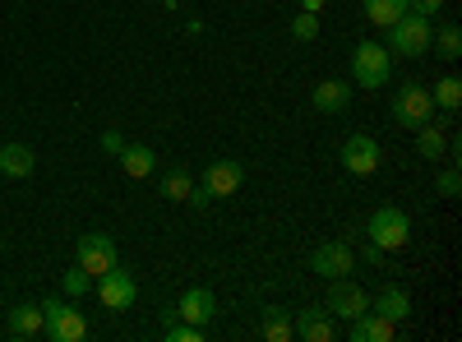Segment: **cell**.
Segmentation results:
<instances>
[{"instance_id": "4", "label": "cell", "mask_w": 462, "mask_h": 342, "mask_svg": "<svg viewBox=\"0 0 462 342\" xmlns=\"http://www.w3.org/2000/svg\"><path fill=\"white\" fill-rule=\"evenodd\" d=\"M352 74H356L361 88H383V84H389V74H393V51L379 47V42H361L352 51Z\"/></svg>"}, {"instance_id": "25", "label": "cell", "mask_w": 462, "mask_h": 342, "mask_svg": "<svg viewBox=\"0 0 462 342\" xmlns=\"http://www.w3.org/2000/svg\"><path fill=\"white\" fill-rule=\"evenodd\" d=\"M435 106H444V111H457L462 106V79H457V74H444V79L435 84Z\"/></svg>"}, {"instance_id": "24", "label": "cell", "mask_w": 462, "mask_h": 342, "mask_svg": "<svg viewBox=\"0 0 462 342\" xmlns=\"http://www.w3.org/2000/svg\"><path fill=\"white\" fill-rule=\"evenodd\" d=\"M189 189H195V176H189V171H167L162 176V199H171V204H185L189 199Z\"/></svg>"}, {"instance_id": "31", "label": "cell", "mask_w": 462, "mask_h": 342, "mask_svg": "<svg viewBox=\"0 0 462 342\" xmlns=\"http://www.w3.org/2000/svg\"><path fill=\"white\" fill-rule=\"evenodd\" d=\"M121 148H125V139L116 134V130H106V134H102V153H111V158H121Z\"/></svg>"}, {"instance_id": "22", "label": "cell", "mask_w": 462, "mask_h": 342, "mask_svg": "<svg viewBox=\"0 0 462 342\" xmlns=\"http://www.w3.org/2000/svg\"><path fill=\"white\" fill-rule=\"evenodd\" d=\"M407 14V0H365V19L379 23V28H389Z\"/></svg>"}, {"instance_id": "19", "label": "cell", "mask_w": 462, "mask_h": 342, "mask_svg": "<svg viewBox=\"0 0 462 342\" xmlns=\"http://www.w3.org/2000/svg\"><path fill=\"white\" fill-rule=\"evenodd\" d=\"M444 148H448L444 125H430V121H426V125L416 130V153L426 158V162H439V158H444Z\"/></svg>"}, {"instance_id": "12", "label": "cell", "mask_w": 462, "mask_h": 342, "mask_svg": "<svg viewBox=\"0 0 462 342\" xmlns=\"http://www.w3.org/2000/svg\"><path fill=\"white\" fill-rule=\"evenodd\" d=\"M241 180H245V167H241V162L217 158V162L204 167V180H199V185L208 189L213 199H226V195H236V189H241Z\"/></svg>"}, {"instance_id": "26", "label": "cell", "mask_w": 462, "mask_h": 342, "mask_svg": "<svg viewBox=\"0 0 462 342\" xmlns=\"http://www.w3.org/2000/svg\"><path fill=\"white\" fill-rule=\"evenodd\" d=\"M315 32H319V14H296L291 19V37H296V42H315Z\"/></svg>"}, {"instance_id": "9", "label": "cell", "mask_w": 462, "mask_h": 342, "mask_svg": "<svg viewBox=\"0 0 462 342\" xmlns=\"http://www.w3.org/2000/svg\"><path fill=\"white\" fill-rule=\"evenodd\" d=\"M176 319H185V324H199V328H208L213 319H217V296L208 291V287H189L180 300H176V310H171Z\"/></svg>"}, {"instance_id": "2", "label": "cell", "mask_w": 462, "mask_h": 342, "mask_svg": "<svg viewBox=\"0 0 462 342\" xmlns=\"http://www.w3.org/2000/svg\"><path fill=\"white\" fill-rule=\"evenodd\" d=\"M393 121L398 125H407V130H420L426 121H435V97H430V88L426 84H398V93H393Z\"/></svg>"}, {"instance_id": "29", "label": "cell", "mask_w": 462, "mask_h": 342, "mask_svg": "<svg viewBox=\"0 0 462 342\" xmlns=\"http://www.w3.org/2000/svg\"><path fill=\"white\" fill-rule=\"evenodd\" d=\"M439 199H457V189H462V176H457V167H448L444 176H439Z\"/></svg>"}, {"instance_id": "34", "label": "cell", "mask_w": 462, "mask_h": 342, "mask_svg": "<svg viewBox=\"0 0 462 342\" xmlns=\"http://www.w3.org/2000/svg\"><path fill=\"white\" fill-rule=\"evenodd\" d=\"M300 10H305V14H319V10H324V0H300Z\"/></svg>"}, {"instance_id": "18", "label": "cell", "mask_w": 462, "mask_h": 342, "mask_svg": "<svg viewBox=\"0 0 462 342\" xmlns=\"http://www.w3.org/2000/svg\"><path fill=\"white\" fill-rule=\"evenodd\" d=\"M315 111H342L346 102H352V84H342V79H324L319 88H315Z\"/></svg>"}, {"instance_id": "17", "label": "cell", "mask_w": 462, "mask_h": 342, "mask_svg": "<svg viewBox=\"0 0 462 342\" xmlns=\"http://www.w3.org/2000/svg\"><path fill=\"white\" fill-rule=\"evenodd\" d=\"M0 171H5L10 180L32 176V148L28 143H5V148H0Z\"/></svg>"}, {"instance_id": "6", "label": "cell", "mask_w": 462, "mask_h": 342, "mask_svg": "<svg viewBox=\"0 0 462 342\" xmlns=\"http://www.w3.org/2000/svg\"><path fill=\"white\" fill-rule=\"evenodd\" d=\"M93 287H97V296H102V310H130L134 300H139V282H134V273H125L121 263L116 269H106L102 278H93Z\"/></svg>"}, {"instance_id": "32", "label": "cell", "mask_w": 462, "mask_h": 342, "mask_svg": "<svg viewBox=\"0 0 462 342\" xmlns=\"http://www.w3.org/2000/svg\"><path fill=\"white\" fill-rule=\"evenodd\" d=\"M185 204H189V208H208V204H213V195H208L204 185H195V189H189V199H185Z\"/></svg>"}, {"instance_id": "15", "label": "cell", "mask_w": 462, "mask_h": 342, "mask_svg": "<svg viewBox=\"0 0 462 342\" xmlns=\"http://www.w3.org/2000/svg\"><path fill=\"white\" fill-rule=\"evenodd\" d=\"M121 171H125L130 180H143V176L158 171V153H152L148 143H125V148H121Z\"/></svg>"}, {"instance_id": "13", "label": "cell", "mask_w": 462, "mask_h": 342, "mask_svg": "<svg viewBox=\"0 0 462 342\" xmlns=\"http://www.w3.org/2000/svg\"><path fill=\"white\" fill-rule=\"evenodd\" d=\"M346 337H352V342H393V337H398V324H393V319H383L379 310H365V315L352 319Z\"/></svg>"}, {"instance_id": "3", "label": "cell", "mask_w": 462, "mask_h": 342, "mask_svg": "<svg viewBox=\"0 0 462 342\" xmlns=\"http://www.w3.org/2000/svg\"><path fill=\"white\" fill-rule=\"evenodd\" d=\"M42 333L51 337V342H84L88 337V319L74 310V306H65L60 296H47L42 300Z\"/></svg>"}, {"instance_id": "1", "label": "cell", "mask_w": 462, "mask_h": 342, "mask_svg": "<svg viewBox=\"0 0 462 342\" xmlns=\"http://www.w3.org/2000/svg\"><path fill=\"white\" fill-rule=\"evenodd\" d=\"M430 37H435V19L407 10L398 23H389V51L416 60V56H426V51H430Z\"/></svg>"}, {"instance_id": "10", "label": "cell", "mask_w": 462, "mask_h": 342, "mask_svg": "<svg viewBox=\"0 0 462 342\" xmlns=\"http://www.w3.org/2000/svg\"><path fill=\"white\" fill-rule=\"evenodd\" d=\"M342 167L352 176H374L379 171V143L374 134H352L342 143Z\"/></svg>"}, {"instance_id": "27", "label": "cell", "mask_w": 462, "mask_h": 342, "mask_svg": "<svg viewBox=\"0 0 462 342\" xmlns=\"http://www.w3.org/2000/svg\"><path fill=\"white\" fill-rule=\"evenodd\" d=\"M88 291H93V273H84L79 263H74L65 273V296H88Z\"/></svg>"}, {"instance_id": "16", "label": "cell", "mask_w": 462, "mask_h": 342, "mask_svg": "<svg viewBox=\"0 0 462 342\" xmlns=\"http://www.w3.org/2000/svg\"><path fill=\"white\" fill-rule=\"evenodd\" d=\"M370 310H379L383 319H393V324H402V319L411 315V296H407L402 287H383L379 296H370Z\"/></svg>"}, {"instance_id": "14", "label": "cell", "mask_w": 462, "mask_h": 342, "mask_svg": "<svg viewBox=\"0 0 462 342\" xmlns=\"http://www.w3.org/2000/svg\"><path fill=\"white\" fill-rule=\"evenodd\" d=\"M291 324H296V337H305V342H333V315L324 306L300 310Z\"/></svg>"}, {"instance_id": "28", "label": "cell", "mask_w": 462, "mask_h": 342, "mask_svg": "<svg viewBox=\"0 0 462 342\" xmlns=\"http://www.w3.org/2000/svg\"><path fill=\"white\" fill-rule=\"evenodd\" d=\"M167 342H204V328H199V324H185V319H176V324L167 328Z\"/></svg>"}, {"instance_id": "23", "label": "cell", "mask_w": 462, "mask_h": 342, "mask_svg": "<svg viewBox=\"0 0 462 342\" xmlns=\"http://www.w3.org/2000/svg\"><path fill=\"white\" fill-rule=\"evenodd\" d=\"M430 47H435L439 60H457V56H462V32H457V23H444V28L430 37Z\"/></svg>"}, {"instance_id": "21", "label": "cell", "mask_w": 462, "mask_h": 342, "mask_svg": "<svg viewBox=\"0 0 462 342\" xmlns=\"http://www.w3.org/2000/svg\"><path fill=\"white\" fill-rule=\"evenodd\" d=\"M259 333H263V342H287V337H296V324H291V315L282 306H268Z\"/></svg>"}, {"instance_id": "8", "label": "cell", "mask_w": 462, "mask_h": 342, "mask_svg": "<svg viewBox=\"0 0 462 342\" xmlns=\"http://www.w3.org/2000/svg\"><path fill=\"white\" fill-rule=\"evenodd\" d=\"M324 310H328V315H337V319H356V315H365V310H370V296H365L356 282L333 278V287H328V296H324Z\"/></svg>"}, {"instance_id": "11", "label": "cell", "mask_w": 462, "mask_h": 342, "mask_svg": "<svg viewBox=\"0 0 462 342\" xmlns=\"http://www.w3.org/2000/svg\"><path fill=\"white\" fill-rule=\"evenodd\" d=\"M352 263H356V254H352V245L346 241H328V245H319L315 254H310V269L319 273V278H346L352 273Z\"/></svg>"}, {"instance_id": "20", "label": "cell", "mask_w": 462, "mask_h": 342, "mask_svg": "<svg viewBox=\"0 0 462 342\" xmlns=\"http://www.w3.org/2000/svg\"><path fill=\"white\" fill-rule=\"evenodd\" d=\"M42 306H14L10 310V337H37L42 333Z\"/></svg>"}, {"instance_id": "30", "label": "cell", "mask_w": 462, "mask_h": 342, "mask_svg": "<svg viewBox=\"0 0 462 342\" xmlns=\"http://www.w3.org/2000/svg\"><path fill=\"white\" fill-rule=\"evenodd\" d=\"M407 10H411V14H426V19H435V14L444 10V0H407Z\"/></svg>"}, {"instance_id": "5", "label": "cell", "mask_w": 462, "mask_h": 342, "mask_svg": "<svg viewBox=\"0 0 462 342\" xmlns=\"http://www.w3.org/2000/svg\"><path fill=\"white\" fill-rule=\"evenodd\" d=\"M365 236L389 254V250H402L407 245V236H411V217L402 213V208H374V217H370V226H365Z\"/></svg>"}, {"instance_id": "7", "label": "cell", "mask_w": 462, "mask_h": 342, "mask_svg": "<svg viewBox=\"0 0 462 342\" xmlns=\"http://www.w3.org/2000/svg\"><path fill=\"white\" fill-rule=\"evenodd\" d=\"M116 263H121V250H116V241H111L106 232L79 236V269H84V273L102 278L106 269H116Z\"/></svg>"}, {"instance_id": "33", "label": "cell", "mask_w": 462, "mask_h": 342, "mask_svg": "<svg viewBox=\"0 0 462 342\" xmlns=\"http://www.w3.org/2000/svg\"><path fill=\"white\" fill-rule=\"evenodd\" d=\"M361 259H365V263H383V250H379L374 241H365V245H361Z\"/></svg>"}]
</instances>
